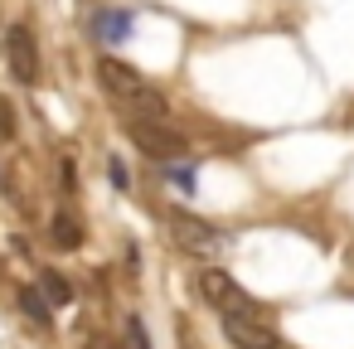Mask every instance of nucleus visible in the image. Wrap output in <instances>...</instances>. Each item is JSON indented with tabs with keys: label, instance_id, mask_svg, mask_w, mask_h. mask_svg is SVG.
<instances>
[{
	"label": "nucleus",
	"instance_id": "obj_1",
	"mask_svg": "<svg viewBox=\"0 0 354 349\" xmlns=\"http://www.w3.org/2000/svg\"><path fill=\"white\" fill-rule=\"evenodd\" d=\"M97 83H102L131 117H146V122H165V117H170V102H165L131 64H122V59H102V64H97Z\"/></svg>",
	"mask_w": 354,
	"mask_h": 349
},
{
	"label": "nucleus",
	"instance_id": "obj_11",
	"mask_svg": "<svg viewBox=\"0 0 354 349\" xmlns=\"http://www.w3.org/2000/svg\"><path fill=\"white\" fill-rule=\"evenodd\" d=\"M127 339H131V349H151V334H146V325H141L136 315L127 320Z\"/></svg>",
	"mask_w": 354,
	"mask_h": 349
},
{
	"label": "nucleus",
	"instance_id": "obj_4",
	"mask_svg": "<svg viewBox=\"0 0 354 349\" xmlns=\"http://www.w3.org/2000/svg\"><path fill=\"white\" fill-rule=\"evenodd\" d=\"M199 291L218 305V315H262V305H257L228 272H204V276H199Z\"/></svg>",
	"mask_w": 354,
	"mask_h": 349
},
{
	"label": "nucleus",
	"instance_id": "obj_6",
	"mask_svg": "<svg viewBox=\"0 0 354 349\" xmlns=\"http://www.w3.org/2000/svg\"><path fill=\"white\" fill-rule=\"evenodd\" d=\"M6 54H10V68L20 83H39V49H35V35L25 25H15L6 35Z\"/></svg>",
	"mask_w": 354,
	"mask_h": 349
},
{
	"label": "nucleus",
	"instance_id": "obj_10",
	"mask_svg": "<svg viewBox=\"0 0 354 349\" xmlns=\"http://www.w3.org/2000/svg\"><path fill=\"white\" fill-rule=\"evenodd\" d=\"M39 276H44V291H49V301H59V305H64V301H73V286H68L59 272H49V267H44Z\"/></svg>",
	"mask_w": 354,
	"mask_h": 349
},
{
	"label": "nucleus",
	"instance_id": "obj_8",
	"mask_svg": "<svg viewBox=\"0 0 354 349\" xmlns=\"http://www.w3.org/2000/svg\"><path fill=\"white\" fill-rule=\"evenodd\" d=\"M20 310H25L39 330H49V305H44V296H39L35 286H25V291H20Z\"/></svg>",
	"mask_w": 354,
	"mask_h": 349
},
{
	"label": "nucleus",
	"instance_id": "obj_3",
	"mask_svg": "<svg viewBox=\"0 0 354 349\" xmlns=\"http://www.w3.org/2000/svg\"><path fill=\"white\" fill-rule=\"evenodd\" d=\"M127 136H131L146 155H156V160H165V165H175L180 155H189L185 136H180V131H170L165 122H131V126H127Z\"/></svg>",
	"mask_w": 354,
	"mask_h": 349
},
{
	"label": "nucleus",
	"instance_id": "obj_5",
	"mask_svg": "<svg viewBox=\"0 0 354 349\" xmlns=\"http://www.w3.org/2000/svg\"><path fill=\"white\" fill-rule=\"evenodd\" d=\"M218 320H223V334L238 349H281V339L262 325V315H218Z\"/></svg>",
	"mask_w": 354,
	"mask_h": 349
},
{
	"label": "nucleus",
	"instance_id": "obj_7",
	"mask_svg": "<svg viewBox=\"0 0 354 349\" xmlns=\"http://www.w3.org/2000/svg\"><path fill=\"white\" fill-rule=\"evenodd\" d=\"M93 35L107 39V44H117V39L131 35V15H127V10H97V15H93Z\"/></svg>",
	"mask_w": 354,
	"mask_h": 349
},
{
	"label": "nucleus",
	"instance_id": "obj_2",
	"mask_svg": "<svg viewBox=\"0 0 354 349\" xmlns=\"http://www.w3.org/2000/svg\"><path fill=\"white\" fill-rule=\"evenodd\" d=\"M165 223H170L175 243H180L185 252H199V257H218V252H228V233H218L214 223H204V218H194V214H185V209H170Z\"/></svg>",
	"mask_w": 354,
	"mask_h": 349
},
{
	"label": "nucleus",
	"instance_id": "obj_12",
	"mask_svg": "<svg viewBox=\"0 0 354 349\" xmlns=\"http://www.w3.org/2000/svg\"><path fill=\"white\" fill-rule=\"evenodd\" d=\"M15 136V112H10V102L0 97V141H10Z\"/></svg>",
	"mask_w": 354,
	"mask_h": 349
},
{
	"label": "nucleus",
	"instance_id": "obj_9",
	"mask_svg": "<svg viewBox=\"0 0 354 349\" xmlns=\"http://www.w3.org/2000/svg\"><path fill=\"white\" fill-rule=\"evenodd\" d=\"M54 243H59V247H83V228H78V218L59 214V218H54Z\"/></svg>",
	"mask_w": 354,
	"mask_h": 349
},
{
	"label": "nucleus",
	"instance_id": "obj_13",
	"mask_svg": "<svg viewBox=\"0 0 354 349\" xmlns=\"http://www.w3.org/2000/svg\"><path fill=\"white\" fill-rule=\"evenodd\" d=\"M170 180H175V185H180V189H185V194H189V189H194V170H189V165H185V170H180V165H175V170H170Z\"/></svg>",
	"mask_w": 354,
	"mask_h": 349
}]
</instances>
